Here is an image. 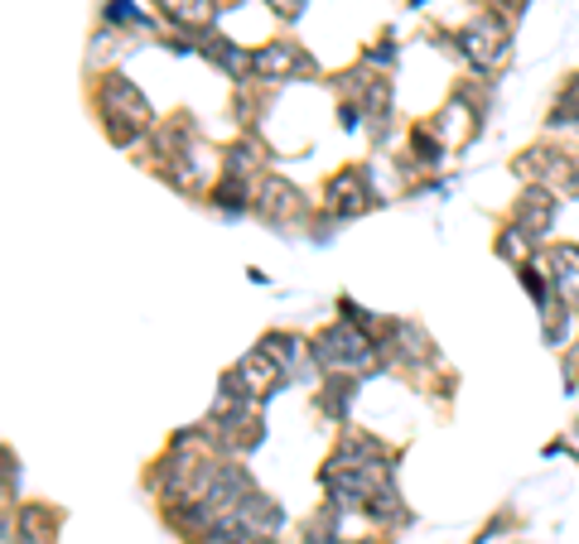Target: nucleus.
Instances as JSON below:
<instances>
[{
	"label": "nucleus",
	"mask_w": 579,
	"mask_h": 544,
	"mask_svg": "<svg viewBox=\"0 0 579 544\" xmlns=\"http://www.w3.org/2000/svg\"><path fill=\"white\" fill-rule=\"evenodd\" d=\"M314 352H318V362H324L328 372H353V366H367L372 362V343L357 328H347V323L328 328L324 337H318Z\"/></svg>",
	"instance_id": "nucleus-1"
},
{
	"label": "nucleus",
	"mask_w": 579,
	"mask_h": 544,
	"mask_svg": "<svg viewBox=\"0 0 579 544\" xmlns=\"http://www.w3.org/2000/svg\"><path fill=\"white\" fill-rule=\"evenodd\" d=\"M275 386H281V362H275L266 347L252 352V357L227 376V395H256L261 400V395H271Z\"/></svg>",
	"instance_id": "nucleus-2"
},
{
	"label": "nucleus",
	"mask_w": 579,
	"mask_h": 544,
	"mask_svg": "<svg viewBox=\"0 0 579 544\" xmlns=\"http://www.w3.org/2000/svg\"><path fill=\"white\" fill-rule=\"evenodd\" d=\"M463 53H469L478 68H492L507 58V34L492 20H478V24L463 29Z\"/></svg>",
	"instance_id": "nucleus-3"
},
{
	"label": "nucleus",
	"mask_w": 579,
	"mask_h": 544,
	"mask_svg": "<svg viewBox=\"0 0 579 544\" xmlns=\"http://www.w3.org/2000/svg\"><path fill=\"white\" fill-rule=\"evenodd\" d=\"M101 101H107V116H116V121H126V126H136V130L145 126V116H150L145 97L130 82H121V78H111L107 87H101Z\"/></svg>",
	"instance_id": "nucleus-4"
},
{
	"label": "nucleus",
	"mask_w": 579,
	"mask_h": 544,
	"mask_svg": "<svg viewBox=\"0 0 579 544\" xmlns=\"http://www.w3.org/2000/svg\"><path fill=\"white\" fill-rule=\"evenodd\" d=\"M310 68V58L300 49H290V43H271V49L252 53V72L256 78H290V72H304Z\"/></svg>",
	"instance_id": "nucleus-5"
},
{
	"label": "nucleus",
	"mask_w": 579,
	"mask_h": 544,
	"mask_svg": "<svg viewBox=\"0 0 579 544\" xmlns=\"http://www.w3.org/2000/svg\"><path fill=\"white\" fill-rule=\"evenodd\" d=\"M550 217H556V198L546 194V188H531V194H521L517 202V222L527 237H546L550 231Z\"/></svg>",
	"instance_id": "nucleus-6"
},
{
	"label": "nucleus",
	"mask_w": 579,
	"mask_h": 544,
	"mask_svg": "<svg viewBox=\"0 0 579 544\" xmlns=\"http://www.w3.org/2000/svg\"><path fill=\"white\" fill-rule=\"evenodd\" d=\"M550 279H556L560 299L579 308V246H560V251L550 256Z\"/></svg>",
	"instance_id": "nucleus-7"
},
{
	"label": "nucleus",
	"mask_w": 579,
	"mask_h": 544,
	"mask_svg": "<svg viewBox=\"0 0 579 544\" xmlns=\"http://www.w3.org/2000/svg\"><path fill=\"white\" fill-rule=\"evenodd\" d=\"M328 202H333V212H343V217H353V212H362L367 208V194H362V174H338V179H333V188H328Z\"/></svg>",
	"instance_id": "nucleus-8"
},
{
	"label": "nucleus",
	"mask_w": 579,
	"mask_h": 544,
	"mask_svg": "<svg viewBox=\"0 0 579 544\" xmlns=\"http://www.w3.org/2000/svg\"><path fill=\"white\" fill-rule=\"evenodd\" d=\"M256 202H261V212H266V217H275V222H285V217L300 208V202H295V188L281 184V179H271L266 188H261Z\"/></svg>",
	"instance_id": "nucleus-9"
},
{
	"label": "nucleus",
	"mask_w": 579,
	"mask_h": 544,
	"mask_svg": "<svg viewBox=\"0 0 579 544\" xmlns=\"http://www.w3.org/2000/svg\"><path fill=\"white\" fill-rule=\"evenodd\" d=\"M179 24H208L213 20V0H159Z\"/></svg>",
	"instance_id": "nucleus-10"
},
{
	"label": "nucleus",
	"mask_w": 579,
	"mask_h": 544,
	"mask_svg": "<svg viewBox=\"0 0 579 544\" xmlns=\"http://www.w3.org/2000/svg\"><path fill=\"white\" fill-rule=\"evenodd\" d=\"M275 10H285V14H300V10H304V0H275Z\"/></svg>",
	"instance_id": "nucleus-11"
}]
</instances>
